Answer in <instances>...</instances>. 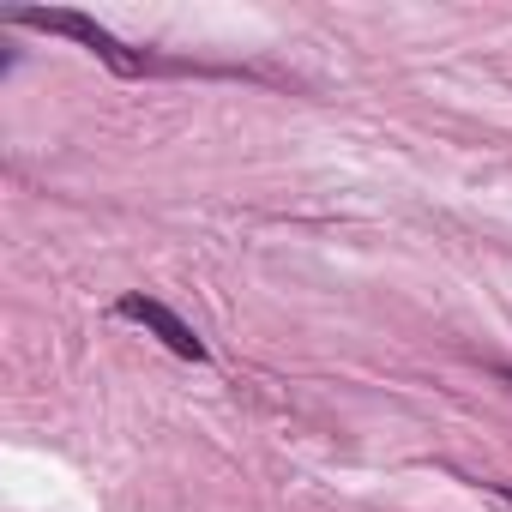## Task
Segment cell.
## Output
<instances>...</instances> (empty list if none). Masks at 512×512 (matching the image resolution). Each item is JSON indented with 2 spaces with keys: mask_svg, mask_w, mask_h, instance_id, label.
<instances>
[{
  "mask_svg": "<svg viewBox=\"0 0 512 512\" xmlns=\"http://www.w3.org/2000/svg\"><path fill=\"white\" fill-rule=\"evenodd\" d=\"M121 320H139V326H151L175 356H187V362H205V344L193 338V326H181L163 302H151V296H121V308H115Z\"/></svg>",
  "mask_w": 512,
  "mask_h": 512,
  "instance_id": "1",
  "label": "cell"
},
{
  "mask_svg": "<svg viewBox=\"0 0 512 512\" xmlns=\"http://www.w3.org/2000/svg\"><path fill=\"white\" fill-rule=\"evenodd\" d=\"M19 25H37V31H61V37H79L91 55H103L109 67H121V73H139V61H127L121 55V43L109 37V31H97L91 19H79V13H19Z\"/></svg>",
  "mask_w": 512,
  "mask_h": 512,
  "instance_id": "2",
  "label": "cell"
}]
</instances>
